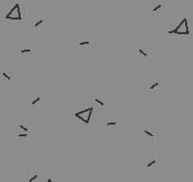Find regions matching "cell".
Wrapping results in <instances>:
<instances>
[{"label": "cell", "instance_id": "18", "mask_svg": "<svg viewBox=\"0 0 193 182\" xmlns=\"http://www.w3.org/2000/svg\"><path fill=\"white\" fill-rule=\"evenodd\" d=\"M46 182H53V180H52V179H48Z\"/></svg>", "mask_w": 193, "mask_h": 182}, {"label": "cell", "instance_id": "14", "mask_svg": "<svg viewBox=\"0 0 193 182\" xmlns=\"http://www.w3.org/2000/svg\"><path fill=\"white\" fill-rule=\"evenodd\" d=\"M19 52H20V54H22V55H24V56H31V55H34L35 49H34V47L24 46L19 49Z\"/></svg>", "mask_w": 193, "mask_h": 182}, {"label": "cell", "instance_id": "8", "mask_svg": "<svg viewBox=\"0 0 193 182\" xmlns=\"http://www.w3.org/2000/svg\"><path fill=\"white\" fill-rule=\"evenodd\" d=\"M121 119L119 117H115V116H110L107 117L105 120V130L107 132H111L115 128L120 124Z\"/></svg>", "mask_w": 193, "mask_h": 182}, {"label": "cell", "instance_id": "11", "mask_svg": "<svg viewBox=\"0 0 193 182\" xmlns=\"http://www.w3.org/2000/svg\"><path fill=\"white\" fill-rule=\"evenodd\" d=\"M143 133H144V137L146 139H158L159 138V133L153 129V127L151 125L144 126Z\"/></svg>", "mask_w": 193, "mask_h": 182}, {"label": "cell", "instance_id": "5", "mask_svg": "<svg viewBox=\"0 0 193 182\" xmlns=\"http://www.w3.org/2000/svg\"><path fill=\"white\" fill-rule=\"evenodd\" d=\"M160 86H161V82H160V78H152L151 80H149L147 84L144 87V93H157L160 92Z\"/></svg>", "mask_w": 193, "mask_h": 182}, {"label": "cell", "instance_id": "1", "mask_svg": "<svg viewBox=\"0 0 193 182\" xmlns=\"http://www.w3.org/2000/svg\"><path fill=\"white\" fill-rule=\"evenodd\" d=\"M169 35L174 36H189L190 29L188 24V19L186 17H178L168 26Z\"/></svg>", "mask_w": 193, "mask_h": 182}, {"label": "cell", "instance_id": "3", "mask_svg": "<svg viewBox=\"0 0 193 182\" xmlns=\"http://www.w3.org/2000/svg\"><path fill=\"white\" fill-rule=\"evenodd\" d=\"M4 20L6 22H21L23 20V10L20 3H15L6 11L4 15Z\"/></svg>", "mask_w": 193, "mask_h": 182}, {"label": "cell", "instance_id": "9", "mask_svg": "<svg viewBox=\"0 0 193 182\" xmlns=\"http://www.w3.org/2000/svg\"><path fill=\"white\" fill-rule=\"evenodd\" d=\"M13 74L9 69H0V82L4 86H10L12 84Z\"/></svg>", "mask_w": 193, "mask_h": 182}, {"label": "cell", "instance_id": "12", "mask_svg": "<svg viewBox=\"0 0 193 182\" xmlns=\"http://www.w3.org/2000/svg\"><path fill=\"white\" fill-rule=\"evenodd\" d=\"M167 7V2L165 1H154L151 5V14L152 15H159L160 13Z\"/></svg>", "mask_w": 193, "mask_h": 182}, {"label": "cell", "instance_id": "4", "mask_svg": "<svg viewBox=\"0 0 193 182\" xmlns=\"http://www.w3.org/2000/svg\"><path fill=\"white\" fill-rule=\"evenodd\" d=\"M28 107L30 109H41L43 107V98L41 93H29L28 96Z\"/></svg>", "mask_w": 193, "mask_h": 182}, {"label": "cell", "instance_id": "16", "mask_svg": "<svg viewBox=\"0 0 193 182\" xmlns=\"http://www.w3.org/2000/svg\"><path fill=\"white\" fill-rule=\"evenodd\" d=\"M41 173L36 171H31L28 174V182H37L38 179L41 178Z\"/></svg>", "mask_w": 193, "mask_h": 182}, {"label": "cell", "instance_id": "13", "mask_svg": "<svg viewBox=\"0 0 193 182\" xmlns=\"http://www.w3.org/2000/svg\"><path fill=\"white\" fill-rule=\"evenodd\" d=\"M159 158L157 156H154V155H150V156H147L144 159V170L145 171H150L153 168L157 163H158Z\"/></svg>", "mask_w": 193, "mask_h": 182}, {"label": "cell", "instance_id": "7", "mask_svg": "<svg viewBox=\"0 0 193 182\" xmlns=\"http://www.w3.org/2000/svg\"><path fill=\"white\" fill-rule=\"evenodd\" d=\"M12 137L15 139H25L29 137V129L24 124H20L16 131L13 132Z\"/></svg>", "mask_w": 193, "mask_h": 182}, {"label": "cell", "instance_id": "10", "mask_svg": "<svg viewBox=\"0 0 193 182\" xmlns=\"http://www.w3.org/2000/svg\"><path fill=\"white\" fill-rule=\"evenodd\" d=\"M91 99L93 100V102H94L98 107H99V108H104L105 107L106 98H105L104 95H103V93H92Z\"/></svg>", "mask_w": 193, "mask_h": 182}, {"label": "cell", "instance_id": "6", "mask_svg": "<svg viewBox=\"0 0 193 182\" xmlns=\"http://www.w3.org/2000/svg\"><path fill=\"white\" fill-rule=\"evenodd\" d=\"M137 55L143 58V62L150 63L152 59V50L147 46H138L136 49Z\"/></svg>", "mask_w": 193, "mask_h": 182}, {"label": "cell", "instance_id": "15", "mask_svg": "<svg viewBox=\"0 0 193 182\" xmlns=\"http://www.w3.org/2000/svg\"><path fill=\"white\" fill-rule=\"evenodd\" d=\"M44 24V18L42 16H36L34 19V28L37 31H41Z\"/></svg>", "mask_w": 193, "mask_h": 182}, {"label": "cell", "instance_id": "2", "mask_svg": "<svg viewBox=\"0 0 193 182\" xmlns=\"http://www.w3.org/2000/svg\"><path fill=\"white\" fill-rule=\"evenodd\" d=\"M93 111H94L93 103L84 102L80 105L79 108L75 110L74 116L78 121H80L82 124H88L93 115Z\"/></svg>", "mask_w": 193, "mask_h": 182}, {"label": "cell", "instance_id": "17", "mask_svg": "<svg viewBox=\"0 0 193 182\" xmlns=\"http://www.w3.org/2000/svg\"><path fill=\"white\" fill-rule=\"evenodd\" d=\"M74 45L77 47H85L90 45V40L88 39H77L74 41Z\"/></svg>", "mask_w": 193, "mask_h": 182}]
</instances>
